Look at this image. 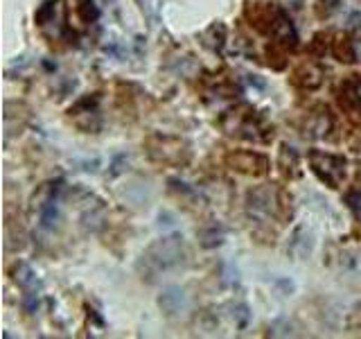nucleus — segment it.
<instances>
[{
    "label": "nucleus",
    "mask_w": 361,
    "mask_h": 339,
    "mask_svg": "<svg viewBox=\"0 0 361 339\" xmlns=\"http://www.w3.org/2000/svg\"><path fill=\"white\" fill-rule=\"evenodd\" d=\"M158 305H161L165 314L174 316V314L183 312V310L188 308V294H185L183 287L172 285V287H167V290L161 294V297H158Z\"/></svg>",
    "instance_id": "7"
},
{
    "label": "nucleus",
    "mask_w": 361,
    "mask_h": 339,
    "mask_svg": "<svg viewBox=\"0 0 361 339\" xmlns=\"http://www.w3.org/2000/svg\"><path fill=\"white\" fill-rule=\"evenodd\" d=\"M228 163L233 170H237V172L253 174V177L264 174L269 170L267 158L262 154H255V152H235L228 156Z\"/></svg>",
    "instance_id": "6"
},
{
    "label": "nucleus",
    "mask_w": 361,
    "mask_h": 339,
    "mask_svg": "<svg viewBox=\"0 0 361 339\" xmlns=\"http://www.w3.org/2000/svg\"><path fill=\"white\" fill-rule=\"evenodd\" d=\"M54 3H45L39 11H37V23L39 25H48V23H52V18H54Z\"/></svg>",
    "instance_id": "18"
},
{
    "label": "nucleus",
    "mask_w": 361,
    "mask_h": 339,
    "mask_svg": "<svg viewBox=\"0 0 361 339\" xmlns=\"http://www.w3.org/2000/svg\"><path fill=\"white\" fill-rule=\"evenodd\" d=\"M350 28H361V14L350 16Z\"/></svg>",
    "instance_id": "21"
},
{
    "label": "nucleus",
    "mask_w": 361,
    "mask_h": 339,
    "mask_svg": "<svg viewBox=\"0 0 361 339\" xmlns=\"http://www.w3.org/2000/svg\"><path fill=\"white\" fill-rule=\"evenodd\" d=\"M312 170L319 174L321 181H325L330 188H338L345 177V161L341 156L325 154V152H312L310 154Z\"/></svg>",
    "instance_id": "4"
},
{
    "label": "nucleus",
    "mask_w": 361,
    "mask_h": 339,
    "mask_svg": "<svg viewBox=\"0 0 361 339\" xmlns=\"http://www.w3.org/2000/svg\"><path fill=\"white\" fill-rule=\"evenodd\" d=\"M185 242L180 235H167L154 242L147 251L142 254V260L138 269L147 278H154L158 274H165L169 269H176L185 263ZM142 276V278H145Z\"/></svg>",
    "instance_id": "1"
},
{
    "label": "nucleus",
    "mask_w": 361,
    "mask_h": 339,
    "mask_svg": "<svg viewBox=\"0 0 361 339\" xmlns=\"http://www.w3.org/2000/svg\"><path fill=\"white\" fill-rule=\"evenodd\" d=\"M11 278H14L16 285H20L23 290H39V280L37 276H34V271L30 265L20 263L14 267V271H11Z\"/></svg>",
    "instance_id": "11"
},
{
    "label": "nucleus",
    "mask_w": 361,
    "mask_h": 339,
    "mask_svg": "<svg viewBox=\"0 0 361 339\" xmlns=\"http://www.w3.org/2000/svg\"><path fill=\"white\" fill-rule=\"evenodd\" d=\"M233 321H235L237 328H240V331L248 328V323H251V310H248L246 303H235L233 305Z\"/></svg>",
    "instance_id": "15"
},
{
    "label": "nucleus",
    "mask_w": 361,
    "mask_h": 339,
    "mask_svg": "<svg viewBox=\"0 0 361 339\" xmlns=\"http://www.w3.org/2000/svg\"><path fill=\"white\" fill-rule=\"evenodd\" d=\"M221 127L231 136H240V138H248V141H269L271 136L269 124L248 107L233 109L226 113L221 118Z\"/></svg>",
    "instance_id": "2"
},
{
    "label": "nucleus",
    "mask_w": 361,
    "mask_h": 339,
    "mask_svg": "<svg viewBox=\"0 0 361 339\" xmlns=\"http://www.w3.org/2000/svg\"><path fill=\"white\" fill-rule=\"evenodd\" d=\"M338 100L350 111H355L361 116V77H350L338 88Z\"/></svg>",
    "instance_id": "8"
},
{
    "label": "nucleus",
    "mask_w": 361,
    "mask_h": 339,
    "mask_svg": "<svg viewBox=\"0 0 361 339\" xmlns=\"http://www.w3.org/2000/svg\"><path fill=\"white\" fill-rule=\"evenodd\" d=\"M312 244H314L312 233L305 229V226H298V229L293 231L291 240H289V251L296 256L298 260H302L305 256L312 251Z\"/></svg>",
    "instance_id": "10"
},
{
    "label": "nucleus",
    "mask_w": 361,
    "mask_h": 339,
    "mask_svg": "<svg viewBox=\"0 0 361 339\" xmlns=\"http://www.w3.org/2000/svg\"><path fill=\"white\" fill-rule=\"evenodd\" d=\"M221 242H224V229L219 224H210L201 231V244L203 246L210 249V246H217Z\"/></svg>",
    "instance_id": "12"
},
{
    "label": "nucleus",
    "mask_w": 361,
    "mask_h": 339,
    "mask_svg": "<svg viewBox=\"0 0 361 339\" xmlns=\"http://www.w3.org/2000/svg\"><path fill=\"white\" fill-rule=\"evenodd\" d=\"M341 3H343V0H321V5H325L327 9H336Z\"/></svg>",
    "instance_id": "20"
},
{
    "label": "nucleus",
    "mask_w": 361,
    "mask_h": 339,
    "mask_svg": "<svg viewBox=\"0 0 361 339\" xmlns=\"http://www.w3.org/2000/svg\"><path fill=\"white\" fill-rule=\"evenodd\" d=\"M348 203H350V208H353L359 218H361V190L359 192H353V195H348Z\"/></svg>",
    "instance_id": "19"
},
{
    "label": "nucleus",
    "mask_w": 361,
    "mask_h": 339,
    "mask_svg": "<svg viewBox=\"0 0 361 339\" xmlns=\"http://www.w3.org/2000/svg\"><path fill=\"white\" fill-rule=\"evenodd\" d=\"M269 335L274 337H289L293 335V326L289 321H274L269 326Z\"/></svg>",
    "instance_id": "17"
},
{
    "label": "nucleus",
    "mask_w": 361,
    "mask_h": 339,
    "mask_svg": "<svg viewBox=\"0 0 361 339\" xmlns=\"http://www.w3.org/2000/svg\"><path fill=\"white\" fill-rule=\"evenodd\" d=\"M323 82V71L316 68L314 64H302L296 73H293V84H298L300 88H316Z\"/></svg>",
    "instance_id": "9"
},
{
    "label": "nucleus",
    "mask_w": 361,
    "mask_h": 339,
    "mask_svg": "<svg viewBox=\"0 0 361 339\" xmlns=\"http://www.w3.org/2000/svg\"><path fill=\"white\" fill-rule=\"evenodd\" d=\"M278 190L271 186H259L246 197V215L255 222H269L278 213Z\"/></svg>",
    "instance_id": "3"
},
{
    "label": "nucleus",
    "mask_w": 361,
    "mask_h": 339,
    "mask_svg": "<svg viewBox=\"0 0 361 339\" xmlns=\"http://www.w3.org/2000/svg\"><path fill=\"white\" fill-rule=\"evenodd\" d=\"M330 127H332V120L327 116V111H316L314 118L310 120V131L314 136H325L330 131Z\"/></svg>",
    "instance_id": "13"
},
{
    "label": "nucleus",
    "mask_w": 361,
    "mask_h": 339,
    "mask_svg": "<svg viewBox=\"0 0 361 339\" xmlns=\"http://www.w3.org/2000/svg\"><path fill=\"white\" fill-rule=\"evenodd\" d=\"M149 154L152 158L161 163H185L188 161V150L185 143L178 138H169V136H154L149 141Z\"/></svg>",
    "instance_id": "5"
},
{
    "label": "nucleus",
    "mask_w": 361,
    "mask_h": 339,
    "mask_svg": "<svg viewBox=\"0 0 361 339\" xmlns=\"http://www.w3.org/2000/svg\"><path fill=\"white\" fill-rule=\"evenodd\" d=\"M334 54L341 61H355V43L348 37H338L334 41Z\"/></svg>",
    "instance_id": "14"
},
{
    "label": "nucleus",
    "mask_w": 361,
    "mask_h": 339,
    "mask_svg": "<svg viewBox=\"0 0 361 339\" xmlns=\"http://www.w3.org/2000/svg\"><path fill=\"white\" fill-rule=\"evenodd\" d=\"M77 11H79V16H82L86 23H93V20H97V16H99V9H97V5L93 3V0H77Z\"/></svg>",
    "instance_id": "16"
}]
</instances>
